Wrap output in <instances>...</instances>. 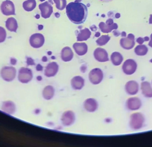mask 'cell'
<instances>
[{"label": "cell", "instance_id": "obj_46", "mask_svg": "<svg viewBox=\"0 0 152 147\" xmlns=\"http://www.w3.org/2000/svg\"><path fill=\"white\" fill-rule=\"evenodd\" d=\"M40 16L39 14H37L35 16V18H36L37 19H39L40 18Z\"/></svg>", "mask_w": 152, "mask_h": 147}, {"label": "cell", "instance_id": "obj_45", "mask_svg": "<svg viewBox=\"0 0 152 147\" xmlns=\"http://www.w3.org/2000/svg\"><path fill=\"white\" fill-rule=\"evenodd\" d=\"M121 36L122 37H126V33L125 32H122V33H121Z\"/></svg>", "mask_w": 152, "mask_h": 147}, {"label": "cell", "instance_id": "obj_32", "mask_svg": "<svg viewBox=\"0 0 152 147\" xmlns=\"http://www.w3.org/2000/svg\"><path fill=\"white\" fill-rule=\"evenodd\" d=\"M149 40H150V38L147 36L144 38L139 37L136 39V42L139 44H142L144 42L149 41Z\"/></svg>", "mask_w": 152, "mask_h": 147}, {"label": "cell", "instance_id": "obj_7", "mask_svg": "<svg viewBox=\"0 0 152 147\" xmlns=\"http://www.w3.org/2000/svg\"><path fill=\"white\" fill-rule=\"evenodd\" d=\"M126 107L130 111H136L139 110L142 105V100L137 97L129 98L126 101Z\"/></svg>", "mask_w": 152, "mask_h": 147}, {"label": "cell", "instance_id": "obj_12", "mask_svg": "<svg viewBox=\"0 0 152 147\" xmlns=\"http://www.w3.org/2000/svg\"><path fill=\"white\" fill-rule=\"evenodd\" d=\"M139 84L135 80H130L126 82L125 86V89L127 94L129 95L134 96L139 92Z\"/></svg>", "mask_w": 152, "mask_h": 147}, {"label": "cell", "instance_id": "obj_2", "mask_svg": "<svg viewBox=\"0 0 152 147\" xmlns=\"http://www.w3.org/2000/svg\"><path fill=\"white\" fill-rule=\"evenodd\" d=\"M145 117L143 114L136 112L132 114L130 116L129 125L130 129L133 130L141 129L145 123Z\"/></svg>", "mask_w": 152, "mask_h": 147}, {"label": "cell", "instance_id": "obj_22", "mask_svg": "<svg viewBox=\"0 0 152 147\" xmlns=\"http://www.w3.org/2000/svg\"><path fill=\"white\" fill-rule=\"evenodd\" d=\"M43 98L46 100L52 99L55 95V89L53 86L49 85L46 86L43 89Z\"/></svg>", "mask_w": 152, "mask_h": 147}, {"label": "cell", "instance_id": "obj_9", "mask_svg": "<svg viewBox=\"0 0 152 147\" xmlns=\"http://www.w3.org/2000/svg\"><path fill=\"white\" fill-rule=\"evenodd\" d=\"M2 13L5 16L15 15V9L14 4L10 0H6L2 3L1 5Z\"/></svg>", "mask_w": 152, "mask_h": 147}, {"label": "cell", "instance_id": "obj_14", "mask_svg": "<svg viewBox=\"0 0 152 147\" xmlns=\"http://www.w3.org/2000/svg\"><path fill=\"white\" fill-rule=\"evenodd\" d=\"M95 59L99 62H105L109 61V55L107 51L103 48L98 47L94 51Z\"/></svg>", "mask_w": 152, "mask_h": 147}, {"label": "cell", "instance_id": "obj_36", "mask_svg": "<svg viewBox=\"0 0 152 147\" xmlns=\"http://www.w3.org/2000/svg\"><path fill=\"white\" fill-rule=\"evenodd\" d=\"M90 29L93 31H95L97 30V28L95 25H93L90 27Z\"/></svg>", "mask_w": 152, "mask_h": 147}, {"label": "cell", "instance_id": "obj_15", "mask_svg": "<svg viewBox=\"0 0 152 147\" xmlns=\"http://www.w3.org/2000/svg\"><path fill=\"white\" fill-rule=\"evenodd\" d=\"M59 71V65L56 62H52L47 64L44 71V75L47 78L56 76Z\"/></svg>", "mask_w": 152, "mask_h": 147}, {"label": "cell", "instance_id": "obj_19", "mask_svg": "<svg viewBox=\"0 0 152 147\" xmlns=\"http://www.w3.org/2000/svg\"><path fill=\"white\" fill-rule=\"evenodd\" d=\"M71 85L75 90H80L85 86V79L81 76H75L71 79Z\"/></svg>", "mask_w": 152, "mask_h": 147}, {"label": "cell", "instance_id": "obj_27", "mask_svg": "<svg viewBox=\"0 0 152 147\" xmlns=\"http://www.w3.org/2000/svg\"><path fill=\"white\" fill-rule=\"evenodd\" d=\"M149 49L145 45L140 44L137 46L135 48V53L138 56H144L148 53Z\"/></svg>", "mask_w": 152, "mask_h": 147}, {"label": "cell", "instance_id": "obj_13", "mask_svg": "<svg viewBox=\"0 0 152 147\" xmlns=\"http://www.w3.org/2000/svg\"><path fill=\"white\" fill-rule=\"evenodd\" d=\"M41 16L45 19L48 18L53 13V7L48 1H45L39 5Z\"/></svg>", "mask_w": 152, "mask_h": 147}, {"label": "cell", "instance_id": "obj_31", "mask_svg": "<svg viewBox=\"0 0 152 147\" xmlns=\"http://www.w3.org/2000/svg\"><path fill=\"white\" fill-rule=\"evenodd\" d=\"M6 36L7 33L4 28L0 27V43H3L5 41Z\"/></svg>", "mask_w": 152, "mask_h": 147}, {"label": "cell", "instance_id": "obj_1", "mask_svg": "<svg viewBox=\"0 0 152 147\" xmlns=\"http://www.w3.org/2000/svg\"><path fill=\"white\" fill-rule=\"evenodd\" d=\"M66 13L69 20L74 24L84 23L88 14L87 7L80 2H71L66 7Z\"/></svg>", "mask_w": 152, "mask_h": 147}, {"label": "cell", "instance_id": "obj_33", "mask_svg": "<svg viewBox=\"0 0 152 147\" xmlns=\"http://www.w3.org/2000/svg\"><path fill=\"white\" fill-rule=\"evenodd\" d=\"M27 63L28 65H32V64H34L33 59L32 58H29V57H28L27 59Z\"/></svg>", "mask_w": 152, "mask_h": 147}, {"label": "cell", "instance_id": "obj_11", "mask_svg": "<svg viewBox=\"0 0 152 147\" xmlns=\"http://www.w3.org/2000/svg\"><path fill=\"white\" fill-rule=\"evenodd\" d=\"M121 46L126 50H130L134 48L135 45V36L133 34H129L126 37L122 38L120 41Z\"/></svg>", "mask_w": 152, "mask_h": 147}, {"label": "cell", "instance_id": "obj_42", "mask_svg": "<svg viewBox=\"0 0 152 147\" xmlns=\"http://www.w3.org/2000/svg\"><path fill=\"white\" fill-rule=\"evenodd\" d=\"M54 15H55V17H56L57 18H59L60 17V13L58 12H57L56 13H55Z\"/></svg>", "mask_w": 152, "mask_h": 147}, {"label": "cell", "instance_id": "obj_47", "mask_svg": "<svg viewBox=\"0 0 152 147\" xmlns=\"http://www.w3.org/2000/svg\"><path fill=\"white\" fill-rule=\"evenodd\" d=\"M45 1V0H40V1H42V2L44 1Z\"/></svg>", "mask_w": 152, "mask_h": 147}, {"label": "cell", "instance_id": "obj_39", "mask_svg": "<svg viewBox=\"0 0 152 147\" xmlns=\"http://www.w3.org/2000/svg\"><path fill=\"white\" fill-rule=\"evenodd\" d=\"M99 1H101L102 2H110L112 1L113 0H99Z\"/></svg>", "mask_w": 152, "mask_h": 147}, {"label": "cell", "instance_id": "obj_16", "mask_svg": "<svg viewBox=\"0 0 152 147\" xmlns=\"http://www.w3.org/2000/svg\"><path fill=\"white\" fill-rule=\"evenodd\" d=\"M84 107L87 112H94L98 109V103L94 98H88L84 102Z\"/></svg>", "mask_w": 152, "mask_h": 147}, {"label": "cell", "instance_id": "obj_10", "mask_svg": "<svg viewBox=\"0 0 152 147\" xmlns=\"http://www.w3.org/2000/svg\"><path fill=\"white\" fill-rule=\"evenodd\" d=\"M61 120L62 125L64 126L68 127L71 126L75 121V114L73 111H66L62 114Z\"/></svg>", "mask_w": 152, "mask_h": 147}, {"label": "cell", "instance_id": "obj_38", "mask_svg": "<svg viewBox=\"0 0 152 147\" xmlns=\"http://www.w3.org/2000/svg\"><path fill=\"white\" fill-rule=\"evenodd\" d=\"M150 42H149V44H148V45H149L150 47H152V33L151 35V39H150Z\"/></svg>", "mask_w": 152, "mask_h": 147}, {"label": "cell", "instance_id": "obj_26", "mask_svg": "<svg viewBox=\"0 0 152 147\" xmlns=\"http://www.w3.org/2000/svg\"><path fill=\"white\" fill-rule=\"evenodd\" d=\"M91 35V32L87 28H85L84 29L81 30L77 36V41H86L90 38Z\"/></svg>", "mask_w": 152, "mask_h": 147}, {"label": "cell", "instance_id": "obj_43", "mask_svg": "<svg viewBox=\"0 0 152 147\" xmlns=\"http://www.w3.org/2000/svg\"><path fill=\"white\" fill-rule=\"evenodd\" d=\"M100 35H101V34H100V32H96L95 35V36L96 37H99L100 36Z\"/></svg>", "mask_w": 152, "mask_h": 147}, {"label": "cell", "instance_id": "obj_4", "mask_svg": "<svg viewBox=\"0 0 152 147\" xmlns=\"http://www.w3.org/2000/svg\"><path fill=\"white\" fill-rule=\"evenodd\" d=\"M18 78L20 83L27 84L33 79V72L29 68L22 67L19 70Z\"/></svg>", "mask_w": 152, "mask_h": 147}, {"label": "cell", "instance_id": "obj_40", "mask_svg": "<svg viewBox=\"0 0 152 147\" xmlns=\"http://www.w3.org/2000/svg\"><path fill=\"white\" fill-rule=\"evenodd\" d=\"M43 27H43V25H38V29L39 30H42L43 29Z\"/></svg>", "mask_w": 152, "mask_h": 147}, {"label": "cell", "instance_id": "obj_25", "mask_svg": "<svg viewBox=\"0 0 152 147\" xmlns=\"http://www.w3.org/2000/svg\"><path fill=\"white\" fill-rule=\"evenodd\" d=\"M123 60V55L119 52H113L110 56L111 61L114 66L120 65L122 64Z\"/></svg>", "mask_w": 152, "mask_h": 147}, {"label": "cell", "instance_id": "obj_18", "mask_svg": "<svg viewBox=\"0 0 152 147\" xmlns=\"http://www.w3.org/2000/svg\"><path fill=\"white\" fill-rule=\"evenodd\" d=\"M1 110L5 113L12 115L16 112V105L11 101H4L2 104Z\"/></svg>", "mask_w": 152, "mask_h": 147}, {"label": "cell", "instance_id": "obj_24", "mask_svg": "<svg viewBox=\"0 0 152 147\" xmlns=\"http://www.w3.org/2000/svg\"><path fill=\"white\" fill-rule=\"evenodd\" d=\"M5 27L9 31L16 32L18 28V23L15 18L10 17L5 22Z\"/></svg>", "mask_w": 152, "mask_h": 147}, {"label": "cell", "instance_id": "obj_48", "mask_svg": "<svg viewBox=\"0 0 152 147\" xmlns=\"http://www.w3.org/2000/svg\"></svg>", "mask_w": 152, "mask_h": 147}, {"label": "cell", "instance_id": "obj_37", "mask_svg": "<svg viewBox=\"0 0 152 147\" xmlns=\"http://www.w3.org/2000/svg\"><path fill=\"white\" fill-rule=\"evenodd\" d=\"M113 33L115 36H118L121 35V33L119 31H117V30L113 31Z\"/></svg>", "mask_w": 152, "mask_h": 147}, {"label": "cell", "instance_id": "obj_28", "mask_svg": "<svg viewBox=\"0 0 152 147\" xmlns=\"http://www.w3.org/2000/svg\"><path fill=\"white\" fill-rule=\"evenodd\" d=\"M36 0H27L23 3V7L25 10L27 12L33 11L36 7Z\"/></svg>", "mask_w": 152, "mask_h": 147}, {"label": "cell", "instance_id": "obj_17", "mask_svg": "<svg viewBox=\"0 0 152 147\" xmlns=\"http://www.w3.org/2000/svg\"><path fill=\"white\" fill-rule=\"evenodd\" d=\"M140 89L142 94L146 98H152V86L149 81H144L141 83Z\"/></svg>", "mask_w": 152, "mask_h": 147}, {"label": "cell", "instance_id": "obj_6", "mask_svg": "<svg viewBox=\"0 0 152 147\" xmlns=\"http://www.w3.org/2000/svg\"><path fill=\"white\" fill-rule=\"evenodd\" d=\"M137 69V63L134 59H127L122 64V71L126 75H133L135 73Z\"/></svg>", "mask_w": 152, "mask_h": 147}, {"label": "cell", "instance_id": "obj_44", "mask_svg": "<svg viewBox=\"0 0 152 147\" xmlns=\"http://www.w3.org/2000/svg\"><path fill=\"white\" fill-rule=\"evenodd\" d=\"M115 18H119L120 17L121 15L119 13H117L116 14H115Z\"/></svg>", "mask_w": 152, "mask_h": 147}, {"label": "cell", "instance_id": "obj_21", "mask_svg": "<svg viewBox=\"0 0 152 147\" xmlns=\"http://www.w3.org/2000/svg\"><path fill=\"white\" fill-rule=\"evenodd\" d=\"M73 47L76 54L79 56H82L86 55L88 49L87 45L85 43H75Z\"/></svg>", "mask_w": 152, "mask_h": 147}, {"label": "cell", "instance_id": "obj_35", "mask_svg": "<svg viewBox=\"0 0 152 147\" xmlns=\"http://www.w3.org/2000/svg\"><path fill=\"white\" fill-rule=\"evenodd\" d=\"M114 23L113 22V19L112 18H109L106 21V24L107 25H112Z\"/></svg>", "mask_w": 152, "mask_h": 147}, {"label": "cell", "instance_id": "obj_41", "mask_svg": "<svg viewBox=\"0 0 152 147\" xmlns=\"http://www.w3.org/2000/svg\"><path fill=\"white\" fill-rule=\"evenodd\" d=\"M149 23L152 24V14L150 15V18H149Z\"/></svg>", "mask_w": 152, "mask_h": 147}, {"label": "cell", "instance_id": "obj_3", "mask_svg": "<svg viewBox=\"0 0 152 147\" xmlns=\"http://www.w3.org/2000/svg\"><path fill=\"white\" fill-rule=\"evenodd\" d=\"M0 75L3 80L11 82L15 79L17 75V70L13 66H4L0 71Z\"/></svg>", "mask_w": 152, "mask_h": 147}, {"label": "cell", "instance_id": "obj_34", "mask_svg": "<svg viewBox=\"0 0 152 147\" xmlns=\"http://www.w3.org/2000/svg\"><path fill=\"white\" fill-rule=\"evenodd\" d=\"M10 62V64H12V65H15L16 64H17V60H16L15 58H11Z\"/></svg>", "mask_w": 152, "mask_h": 147}, {"label": "cell", "instance_id": "obj_29", "mask_svg": "<svg viewBox=\"0 0 152 147\" xmlns=\"http://www.w3.org/2000/svg\"><path fill=\"white\" fill-rule=\"evenodd\" d=\"M110 37L109 35H103L96 41L97 45L102 46L105 45L110 39Z\"/></svg>", "mask_w": 152, "mask_h": 147}, {"label": "cell", "instance_id": "obj_5", "mask_svg": "<svg viewBox=\"0 0 152 147\" xmlns=\"http://www.w3.org/2000/svg\"><path fill=\"white\" fill-rule=\"evenodd\" d=\"M104 78V73L102 70L100 68L92 69L88 74L89 81L94 85L100 84Z\"/></svg>", "mask_w": 152, "mask_h": 147}, {"label": "cell", "instance_id": "obj_23", "mask_svg": "<svg viewBox=\"0 0 152 147\" xmlns=\"http://www.w3.org/2000/svg\"><path fill=\"white\" fill-rule=\"evenodd\" d=\"M100 30L104 33H109L112 30L118 28V25L116 23H113L112 25H107L104 22H101L99 24Z\"/></svg>", "mask_w": 152, "mask_h": 147}, {"label": "cell", "instance_id": "obj_20", "mask_svg": "<svg viewBox=\"0 0 152 147\" xmlns=\"http://www.w3.org/2000/svg\"><path fill=\"white\" fill-rule=\"evenodd\" d=\"M74 54L69 47H66L62 49L61 53V58L64 62L70 61L74 58Z\"/></svg>", "mask_w": 152, "mask_h": 147}, {"label": "cell", "instance_id": "obj_30", "mask_svg": "<svg viewBox=\"0 0 152 147\" xmlns=\"http://www.w3.org/2000/svg\"><path fill=\"white\" fill-rule=\"evenodd\" d=\"M56 4V7L59 10H63L66 7V0H53Z\"/></svg>", "mask_w": 152, "mask_h": 147}, {"label": "cell", "instance_id": "obj_8", "mask_svg": "<svg viewBox=\"0 0 152 147\" xmlns=\"http://www.w3.org/2000/svg\"><path fill=\"white\" fill-rule=\"evenodd\" d=\"M45 39L42 34L35 33L30 36L29 44L32 47L34 48H39L43 46Z\"/></svg>", "mask_w": 152, "mask_h": 147}]
</instances>
